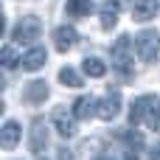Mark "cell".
<instances>
[{
    "instance_id": "12",
    "label": "cell",
    "mask_w": 160,
    "mask_h": 160,
    "mask_svg": "<svg viewBox=\"0 0 160 160\" xmlns=\"http://www.w3.org/2000/svg\"><path fill=\"white\" fill-rule=\"evenodd\" d=\"M22 98H25L28 104H39V101H45V98H48V87H45V82H31V84L22 90Z\"/></svg>"
},
{
    "instance_id": "2",
    "label": "cell",
    "mask_w": 160,
    "mask_h": 160,
    "mask_svg": "<svg viewBox=\"0 0 160 160\" xmlns=\"http://www.w3.org/2000/svg\"><path fill=\"white\" fill-rule=\"evenodd\" d=\"M39 31H42L39 17L28 14V17H20V22L14 25L11 39H17V42H34V39H39Z\"/></svg>"
},
{
    "instance_id": "8",
    "label": "cell",
    "mask_w": 160,
    "mask_h": 160,
    "mask_svg": "<svg viewBox=\"0 0 160 160\" xmlns=\"http://www.w3.org/2000/svg\"><path fill=\"white\" fill-rule=\"evenodd\" d=\"M53 129H56L62 138H73V135H76V118L68 115L65 110H56V112H53Z\"/></svg>"
},
{
    "instance_id": "6",
    "label": "cell",
    "mask_w": 160,
    "mask_h": 160,
    "mask_svg": "<svg viewBox=\"0 0 160 160\" xmlns=\"http://www.w3.org/2000/svg\"><path fill=\"white\" fill-rule=\"evenodd\" d=\"M160 11L158 0H135L132 3V20H138V22H149V20H155Z\"/></svg>"
},
{
    "instance_id": "1",
    "label": "cell",
    "mask_w": 160,
    "mask_h": 160,
    "mask_svg": "<svg viewBox=\"0 0 160 160\" xmlns=\"http://www.w3.org/2000/svg\"><path fill=\"white\" fill-rule=\"evenodd\" d=\"M129 124L138 127V124H146L149 129H158L160 127V101L158 96H141L132 101L129 107Z\"/></svg>"
},
{
    "instance_id": "13",
    "label": "cell",
    "mask_w": 160,
    "mask_h": 160,
    "mask_svg": "<svg viewBox=\"0 0 160 160\" xmlns=\"http://www.w3.org/2000/svg\"><path fill=\"white\" fill-rule=\"evenodd\" d=\"M115 22H118V3H112V0H107L104 6H101V28H115Z\"/></svg>"
},
{
    "instance_id": "10",
    "label": "cell",
    "mask_w": 160,
    "mask_h": 160,
    "mask_svg": "<svg viewBox=\"0 0 160 160\" xmlns=\"http://www.w3.org/2000/svg\"><path fill=\"white\" fill-rule=\"evenodd\" d=\"M17 141H20V124H17V121H6V124H3V132H0L3 149H14Z\"/></svg>"
},
{
    "instance_id": "11",
    "label": "cell",
    "mask_w": 160,
    "mask_h": 160,
    "mask_svg": "<svg viewBox=\"0 0 160 160\" xmlns=\"http://www.w3.org/2000/svg\"><path fill=\"white\" fill-rule=\"evenodd\" d=\"M45 62H48V53H45V48H31V51L22 56V68H25V70H39Z\"/></svg>"
},
{
    "instance_id": "19",
    "label": "cell",
    "mask_w": 160,
    "mask_h": 160,
    "mask_svg": "<svg viewBox=\"0 0 160 160\" xmlns=\"http://www.w3.org/2000/svg\"><path fill=\"white\" fill-rule=\"evenodd\" d=\"M149 160H160V146H155V149L149 152Z\"/></svg>"
},
{
    "instance_id": "16",
    "label": "cell",
    "mask_w": 160,
    "mask_h": 160,
    "mask_svg": "<svg viewBox=\"0 0 160 160\" xmlns=\"http://www.w3.org/2000/svg\"><path fill=\"white\" fill-rule=\"evenodd\" d=\"M90 8H93V0H68V6H65V11L70 17H84V14H90Z\"/></svg>"
},
{
    "instance_id": "20",
    "label": "cell",
    "mask_w": 160,
    "mask_h": 160,
    "mask_svg": "<svg viewBox=\"0 0 160 160\" xmlns=\"http://www.w3.org/2000/svg\"><path fill=\"white\" fill-rule=\"evenodd\" d=\"M115 3H118V6H127V3H129V0H115Z\"/></svg>"
},
{
    "instance_id": "7",
    "label": "cell",
    "mask_w": 160,
    "mask_h": 160,
    "mask_svg": "<svg viewBox=\"0 0 160 160\" xmlns=\"http://www.w3.org/2000/svg\"><path fill=\"white\" fill-rule=\"evenodd\" d=\"M76 39H79V34H76V28H70V25H59L56 31H53V45H56V51H70L73 45H76Z\"/></svg>"
},
{
    "instance_id": "9",
    "label": "cell",
    "mask_w": 160,
    "mask_h": 160,
    "mask_svg": "<svg viewBox=\"0 0 160 160\" xmlns=\"http://www.w3.org/2000/svg\"><path fill=\"white\" fill-rule=\"evenodd\" d=\"M31 152L34 155H42L45 152V146H48V129H45V121H34V127H31Z\"/></svg>"
},
{
    "instance_id": "14",
    "label": "cell",
    "mask_w": 160,
    "mask_h": 160,
    "mask_svg": "<svg viewBox=\"0 0 160 160\" xmlns=\"http://www.w3.org/2000/svg\"><path fill=\"white\" fill-rule=\"evenodd\" d=\"M93 112H96V101L90 96H82L73 101V118H90Z\"/></svg>"
},
{
    "instance_id": "17",
    "label": "cell",
    "mask_w": 160,
    "mask_h": 160,
    "mask_svg": "<svg viewBox=\"0 0 160 160\" xmlns=\"http://www.w3.org/2000/svg\"><path fill=\"white\" fill-rule=\"evenodd\" d=\"M59 82H62L65 87H82V76H79L73 68H62V70H59Z\"/></svg>"
},
{
    "instance_id": "5",
    "label": "cell",
    "mask_w": 160,
    "mask_h": 160,
    "mask_svg": "<svg viewBox=\"0 0 160 160\" xmlns=\"http://www.w3.org/2000/svg\"><path fill=\"white\" fill-rule=\"evenodd\" d=\"M118 112H121V96L118 93H107L101 101H96V115L101 121H112Z\"/></svg>"
},
{
    "instance_id": "15",
    "label": "cell",
    "mask_w": 160,
    "mask_h": 160,
    "mask_svg": "<svg viewBox=\"0 0 160 160\" xmlns=\"http://www.w3.org/2000/svg\"><path fill=\"white\" fill-rule=\"evenodd\" d=\"M82 70H84L87 76H93V79H101V76L107 73V65H104L98 56H87L84 65H82Z\"/></svg>"
},
{
    "instance_id": "4",
    "label": "cell",
    "mask_w": 160,
    "mask_h": 160,
    "mask_svg": "<svg viewBox=\"0 0 160 160\" xmlns=\"http://www.w3.org/2000/svg\"><path fill=\"white\" fill-rule=\"evenodd\" d=\"M132 39L129 37H118V42L112 45V62H115V68H121L124 73H127V68H129V62H132Z\"/></svg>"
},
{
    "instance_id": "3",
    "label": "cell",
    "mask_w": 160,
    "mask_h": 160,
    "mask_svg": "<svg viewBox=\"0 0 160 160\" xmlns=\"http://www.w3.org/2000/svg\"><path fill=\"white\" fill-rule=\"evenodd\" d=\"M135 48H138V56H141L143 62H152V59L158 56V51H160L158 31H143V34L135 39Z\"/></svg>"
},
{
    "instance_id": "21",
    "label": "cell",
    "mask_w": 160,
    "mask_h": 160,
    "mask_svg": "<svg viewBox=\"0 0 160 160\" xmlns=\"http://www.w3.org/2000/svg\"><path fill=\"white\" fill-rule=\"evenodd\" d=\"M101 160H110V158H101Z\"/></svg>"
},
{
    "instance_id": "18",
    "label": "cell",
    "mask_w": 160,
    "mask_h": 160,
    "mask_svg": "<svg viewBox=\"0 0 160 160\" xmlns=\"http://www.w3.org/2000/svg\"><path fill=\"white\" fill-rule=\"evenodd\" d=\"M17 62H22V59L17 56L14 45H6V48H3V68H6V70H11V68H17Z\"/></svg>"
}]
</instances>
